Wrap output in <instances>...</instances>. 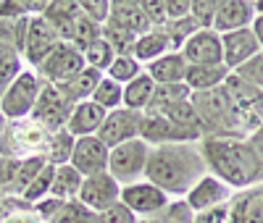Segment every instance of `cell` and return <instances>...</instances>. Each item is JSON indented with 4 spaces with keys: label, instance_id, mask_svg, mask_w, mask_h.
Returning <instances> with one entry per match:
<instances>
[{
    "label": "cell",
    "instance_id": "6da1fadb",
    "mask_svg": "<svg viewBox=\"0 0 263 223\" xmlns=\"http://www.w3.org/2000/svg\"><path fill=\"white\" fill-rule=\"evenodd\" d=\"M197 147L208 173L221 178L227 187L245 192L263 184V160L250 147L248 137H203Z\"/></svg>",
    "mask_w": 263,
    "mask_h": 223
},
{
    "label": "cell",
    "instance_id": "7a4b0ae2",
    "mask_svg": "<svg viewBox=\"0 0 263 223\" xmlns=\"http://www.w3.org/2000/svg\"><path fill=\"white\" fill-rule=\"evenodd\" d=\"M208 176V166L197 145H158L150 147L145 178L166 194L187 197V192Z\"/></svg>",
    "mask_w": 263,
    "mask_h": 223
},
{
    "label": "cell",
    "instance_id": "3957f363",
    "mask_svg": "<svg viewBox=\"0 0 263 223\" xmlns=\"http://www.w3.org/2000/svg\"><path fill=\"white\" fill-rule=\"evenodd\" d=\"M190 103L200 121L203 137H248V126L224 84L208 92H192Z\"/></svg>",
    "mask_w": 263,
    "mask_h": 223
},
{
    "label": "cell",
    "instance_id": "277c9868",
    "mask_svg": "<svg viewBox=\"0 0 263 223\" xmlns=\"http://www.w3.org/2000/svg\"><path fill=\"white\" fill-rule=\"evenodd\" d=\"M50 142V131L37 124L34 118H21V121H8L3 139H0V155L3 158H34V155H45V147Z\"/></svg>",
    "mask_w": 263,
    "mask_h": 223
},
{
    "label": "cell",
    "instance_id": "5b68a950",
    "mask_svg": "<svg viewBox=\"0 0 263 223\" xmlns=\"http://www.w3.org/2000/svg\"><path fill=\"white\" fill-rule=\"evenodd\" d=\"M147 155H150V145L145 139H132V142H124L119 147H111V155H108V173H111L121 187L135 184L145 176Z\"/></svg>",
    "mask_w": 263,
    "mask_h": 223
},
{
    "label": "cell",
    "instance_id": "8992f818",
    "mask_svg": "<svg viewBox=\"0 0 263 223\" xmlns=\"http://www.w3.org/2000/svg\"><path fill=\"white\" fill-rule=\"evenodd\" d=\"M40 89H42V79L37 76V71H21L16 82L6 89L3 100H0V113L8 121L29 118L32 108L40 97Z\"/></svg>",
    "mask_w": 263,
    "mask_h": 223
},
{
    "label": "cell",
    "instance_id": "52a82bcc",
    "mask_svg": "<svg viewBox=\"0 0 263 223\" xmlns=\"http://www.w3.org/2000/svg\"><path fill=\"white\" fill-rule=\"evenodd\" d=\"M84 66H87L84 55L74 48L71 42H58L53 48V53L42 60L34 71H37V76L42 82H48V84H63L71 76H77Z\"/></svg>",
    "mask_w": 263,
    "mask_h": 223
},
{
    "label": "cell",
    "instance_id": "ba28073f",
    "mask_svg": "<svg viewBox=\"0 0 263 223\" xmlns=\"http://www.w3.org/2000/svg\"><path fill=\"white\" fill-rule=\"evenodd\" d=\"M71 103L66 100V95L61 92V89L55 84H48V82H42V89H40V97L32 108V116L37 124H42L50 134L66 129V121H69L71 116Z\"/></svg>",
    "mask_w": 263,
    "mask_h": 223
},
{
    "label": "cell",
    "instance_id": "9c48e42d",
    "mask_svg": "<svg viewBox=\"0 0 263 223\" xmlns=\"http://www.w3.org/2000/svg\"><path fill=\"white\" fill-rule=\"evenodd\" d=\"M224 87H227V92L232 95L239 116H242V121L248 126V137H250L258 126H263V89H258L255 84L245 82L242 76H237V74H229Z\"/></svg>",
    "mask_w": 263,
    "mask_h": 223
},
{
    "label": "cell",
    "instance_id": "30bf717a",
    "mask_svg": "<svg viewBox=\"0 0 263 223\" xmlns=\"http://www.w3.org/2000/svg\"><path fill=\"white\" fill-rule=\"evenodd\" d=\"M140 139H145L150 147H158V145H195V139H203V134L174 124L166 116L145 113Z\"/></svg>",
    "mask_w": 263,
    "mask_h": 223
},
{
    "label": "cell",
    "instance_id": "8fae6325",
    "mask_svg": "<svg viewBox=\"0 0 263 223\" xmlns=\"http://www.w3.org/2000/svg\"><path fill=\"white\" fill-rule=\"evenodd\" d=\"M142 118H145V113H137V110H129V108H116L105 116L98 137L108 145V150L119 147L124 142H132V139H140Z\"/></svg>",
    "mask_w": 263,
    "mask_h": 223
},
{
    "label": "cell",
    "instance_id": "7c38bea8",
    "mask_svg": "<svg viewBox=\"0 0 263 223\" xmlns=\"http://www.w3.org/2000/svg\"><path fill=\"white\" fill-rule=\"evenodd\" d=\"M79 202L87 205L92 213H103L108 208H114L121 202V184L111 173H95V176H87L84 184L79 189Z\"/></svg>",
    "mask_w": 263,
    "mask_h": 223
},
{
    "label": "cell",
    "instance_id": "4fadbf2b",
    "mask_svg": "<svg viewBox=\"0 0 263 223\" xmlns=\"http://www.w3.org/2000/svg\"><path fill=\"white\" fill-rule=\"evenodd\" d=\"M121 202L137 218H147L153 213L163 210L171 199H168V194L163 189H158L156 184H150L147 178H140V181H135V184L121 187Z\"/></svg>",
    "mask_w": 263,
    "mask_h": 223
},
{
    "label": "cell",
    "instance_id": "5bb4252c",
    "mask_svg": "<svg viewBox=\"0 0 263 223\" xmlns=\"http://www.w3.org/2000/svg\"><path fill=\"white\" fill-rule=\"evenodd\" d=\"M58 42H63V39L58 37V32L48 24V21L42 18V16H32L29 18V27H27V37H24L21 55L32 63V69H37V66L53 53V48H55Z\"/></svg>",
    "mask_w": 263,
    "mask_h": 223
},
{
    "label": "cell",
    "instance_id": "9a60e30c",
    "mask_svg": "<svg viewBox=\"0 0 263 223\" xmlns=\"http://www.w3.org/2000/svg\"><path fill=\"white\" fill-rule=\"evenodd\" d=\"M182 55L190 66H221L224 63V45L221 34L213 29H197L184 45Z\"/></svg>",
    "mask_w": 263,
    "mask_h": 223
},
{
    "label": "cell",
    "instance_id": "2e32d148",
    "mask_svg": "<svg viewBox=\"0 0 263 223\" xmlns=\"http://www.w3.org/2000/svg\"><path fill=\"white\" fill-rule=\"evenodd\" d=\"M229 199H232V187H227L221 178L208 173L187 192L184 202L190 205L192 213H205V210H213V208H224Z\"/></svg>",
    "mask_w": 263,
    "mask_h": 223
},
{
    "label": "cell",
    "instance_id": "e0dca14e",
    "mask_svg": "<svg viewBox=\"0 0 263 223\" xmlns=\"http://www.w3.org/2000/svg\"><path fill=\"white\" fill-rule=\"evenodd\" d=\"M108 145L100 137H82L74 145V155H71V166L87 178L95 173H105L108 171Z\"/></svg>",
    "mask_w": 263,
    "mask_h": 223
},
{
    "label": "cell",
    "instance_id": "ac0fdd59",
    "mask_svg": "<svg viewBox=\"0 0 263 223\" xmlns=\"http://www.w3.org/2000/svg\"><path fill=\"white\" fill-rule=\"evenodd\" d=\"M221 45H224V66L232 74L239 69V66H245L250 58H255L260 53V42H258L253 27L221 34Z\"/></svg>",
    "mask_w": 263,
    "mask_h": 223
},
{
    "label": "cell",
    "instance_id": "d6986e66",
    "mask_svg": "<svg viewBox=\"0 0 263 223\" xmlns=\"http://www.w3.org/2000/svg\"><path fill=\"white\" fill-rule=\"evenodd\" d=\"M255 21V8L250 0H221L213 18V32L229 34L237 29H250Z\"/></svg>",
    "mask_w": 263,
    "mask_h": 223
},
{
    "label": "cell",
    "instance_id": "ffe728a7",
    "mask_svg": "<svg viewBox=\"0 0 263 223\" xmlns=\"http://www.w3.org/2000/svg\"><path fill=\"white\" fill-rule=\"evenodd\" d=\"M108 24L135 34V37H142L153 29L150 18L145 16L142 0L140 3H135V0H119V3H111V18H108Z\"/></svg>",
    "mask_w": 263,
    "mask_h": 223
},
{
    "label": "cell",
    "instance_id": "44dd1931",
    "mask_svg": "<svg viewBox=\"0 0 263 223\" xmlns=\"http://www.w3.org/2000/svg\"><path fill=\"white\" fill-rule=\"evenodd\" d=\"M105 110L100 105H95L92 100H84V103H77L71 108V116L66 121V131L71 137L82 139V137H98V131L105 121Z\"/></svg>",
    "mask_w": 263,
    "mask_h": 223
},
{
    "label": "cell",
    "instance_id": "7402d4cb",
    "mask_svg": "<svg viewBox=\"0 0 263 223\" xmlns=\"http://www.w3.org/2000/svg\"><path fill=\"white\" fill-rule=\"evenodd\" d=\"M229 223H263V184L229 199Z\"/></svg>",
    "mask_w": 263,
    "mask_h": 223
},
{
    "label": "cell",
    "instance_id": "603a6c76",
    "mask_svg": "<svg viewBox=\"0 0 263 223\" xmlns=\"http://www.w3.org/2000/svg\"><path fill=\"white\" fill-rule=\"evenodd\" d=\"M187 69H190V63H187V58L182 55V50H168V53L161 55L158 60L147 63L145 74L156 82V84H179V82H184Z\"/></svg>",
    "mask_w": 263,
    "mask_h": 223
},
{
    "label": "cell",
    "instance_id": "cb8c5ba5",
    "mask_svg": "<svg viewBox=\"0 0 263 223\" xmlns=\"http://www.w3.org/2000/svg\"><path fill=\"white\" fill-rule=\"evenodd\" d=\"M103 76H105L103 71H95V69H90V66H84L77 76H71L63 84H55V87L66 95V100H69L71 105H77V103H84V100H90L95 95V89H98Z\"/></svg>",
    "mask_w": 263,
    "mask_h": 223
},
{
    "label": "cell",
    "instance_id": "d4e9b609",
    "mask_svg": "<svg viewBox=\"0 0 263 223\" xmlns=\"http://www.w3.org/2000/svg\"><path fill=\"white\" fill-rule=\"evenodd\" d=\"M79 16H82V8H79L77 0H53V3L45 6V13H42V18L58 32L61 39H66V34L71 32L74 21Z\"/></svg>",
    "mask_w": 263,
    "mask_h": 223
},
{
    "label": "cell",
    "instance_id": "484cf974",
    "mask_svg": "<svg viewBox=\"0 0 263 223\" xmlns=\"http://www.w3.org/2000/svg\"><path fill=\"white\" fill-rule=\"evenodd\" d=\"M229 74L232 71L224 63L221 66H190L187 76H184V84L190 87V92H208V89L221 87L229 79Z\"/></svg>",
    "mask_w": 263,
    "mask_h": 223
},
{
    "label": "cell",
    "instance_id": "4316f807",
    "mask_svg": "<svg viewBox=\"0 0 263 223\" xmlns=\"http://www.w3.org/2000/svg\"><path fill=\"white\" fill-rule=\"evenodd\" d=\"M171 50V42L168 37L163 34V29H150L147 34L137 37L135 42V48H132V58H135L137 63H153V60H158L161 55H166Z\"/></svg>",
    "mask_w": 263,
    "mask_h": 223
},
{
    "label": "cell",
    "instance_id": "83f0119b",
    "mask_svg": "<svg viewBox=\"0 0 263 223\" xmlns=\"http://www.w3.org/2000/svg\"><path fill=\"white\" fill-rule=\"evenodd\" d=\"M153 95H156V82L142 71L137 79L124 84V108L145 113V110L150 108V103H153Z\"/></svg>",
    "mask_w": 263,
    "mask_h": 223
},
{
    "label": "cell",
    "instance_id": "f1b7e54d",
    "mask_svg": "<svg viewBox=\"0 0 263 223\" xmlns=\"http://www.w3.org/2000/svg\"><path fill=\"white\" fill-rule=\"evenodd\" d=\"M84 184V176L71 166H58L55 173H53V187H50V197L55 199H63V202H69V199H77L79 197V189Z\"/></svg>",
    "mask_w": 263,
    "mask_h": 223
},
{
    "label": "cell",
    "instance_id": "f546056e",
    "mask_svg": "<svg viewBox=\"0 0 263 223\" xmlns=\"http://www.w3.org/2000/svg\"><path fill=\"white\" fill-rule=\"evenodd\" d=\"M74 145H77V137H71L66 129H61V131H55V134H50V142H48V147H45V158L50 166H66V163H71V155H74Z\"/></svg>",
    "mask_w": 263,
    "mask_h": 223
},
{
    "label": "cell",
    "instance_id": "4dcf8cb0",
    "mask_svg": "<svg viewBox=\"0 0 263 223\" xmlns=\"http://www.w3.org/2000/svg\"><path fill=\"white\" fill-rule=\"evenodd\" d=\"M100 37H103V27H100V24H95V21H90V18H87V16L82 13V16L74 21L71 32L66 34V39H63V42H71L74 48L84 55V50L90 48L92 42H98Z\"/></svg>",
    "mask_w": 263,
    "mask_h": 223
},
{
    "label": "cell",
    "instance_id": "1f68e13d",
    "mask_svg": "<svg viewBox=\"0 0 263 223\" xmlns=\"http://www.w3.org/2000/svg\"><path fill=\"white\" fill-rule=\"evenodd\" d=\"M18 74H21V53L13 45L0 42V100H3L6 89L16 82Z\"/></svg>",
    "mask_w": 263,
    "mask_h": 223
},
{
    "label": "cell",
    "instance_id": "d6a6232c",
    "mask_svg": "<svg viewBox=\"0 0 263 223\" xmlns=\"http://www.w3.org/2000/svg\"><path fill=\"white\" fill-rule=\"evenodd\" d=\"M90 100L95 105H100L105 113H111V110H116V108H124V87L119 82H114V79L103 76L98 89H95V95Z\"/></svg>",
    "mask_w": 263,
    "mask_h": 223
},
{
    "label": "cell",
    "instance_id": "836d02e7",
    "mask_svg": "<svg viewBox=\"0 0 263 223\" xmlns=\"http://www.w3.org/2000/svg\"><path fill=\"white\" fill-rule=\"evenodd\" d=\"M137 223H195V213L190 210L184 199H177V202H168L163 210L147 218H137Z\"/></svg>",
    "mask_w": 263,
    "mask_h": 223
},
{
    "label": "cell",
    "instance_id": "e575fe53",
    "mask_svg": "<svg viewBox=\"0 0 263 223\" xmlns=\"http://www.w3.org/2000/svg\"><path fill=\"white\" fill-rule=\"evenodd\" d=\"M48 166V160L42 155H34V158H24L18 160V171H16V181H13V197H21L27 192V187L34 181V178L42 173V168Z\"/></svg>",
    "mask_w": 263,
    "mask_h": 223
},
{
    "label": "cell",
    "instance_id": "d590c367",
    "mask_svg": "<svg viewBox=\"0 0 263 223\" xmlns=\"http://www.w3.org/2000/svg\"><path fill=\"white\" fill-rule=\"evenodd\" d=\"M48 223H98V213H92L79 199H69L58 208V213Z\"/></svg>",
    "mask_w": 263,
    "mask_h": 223
},
{
    "label": "cell",
    "instance_id": "8d00e7d4",
    "mask_svg": "<svg viewBox=\"0 0 263 223\" xmlns=\"http://www.w3.org/2000/svg\"><path fill=\"white\" fill-rule=\"evenodd\" d=\"M53 173H55V166H45L42 168V173L34 178V181L27 187V192L21 194V199H24L27 205H37V202H42V199H48L50 197V187H53Z\"/></svg>",
    "mask_w": 263,
    "mask_h": 223
},
{
    "label": "cell",
    "instance_id": "74e56055",
    "mask_svg": "<svg viewBox=\"0 0 263 223\" xmlns=\"http://www.w3.org/2000/svg\"><path fill=\"white\" fill-rule=\"evenodd\" d=\"M114 60H116V50H114L103 37H100L98 42H92L90 48L84 50V63L90 66V69H95V71H103V74H105L108 69H111Z\"/></svg>",
    "mask_w": 263,
    "mask_h": 223
},
{
    "label": "cell",
    "instance_id": "f35d334b",
    "mask_svg": "<svg viewBox=\"0 0 263 223\" xmlns=\"http://www.w3.org/2000/svg\"><path fill=\"white\" fill-rule=\"evenodd\" d=\"M140 74H142V63H137L132 55H116V60L111 63V69L105 71V76H108V79L119 82L121 87H124V84H129L132 79H137Z\"/></svg>",
    "mask_w": 263,
    "mask_h": 223
},
{
    "label": "cell",
    "instance_id": "ab89813d",
    "mask_svg": "<svg viewBox=\"0 0 263 223\" xmlns=\"http://www.w3.org/2000/svg\"><path fill=\"white\" fill-rule=\"evenodd\" d=\"M190 87L184 82L179 84H156V95H153L150 108H158V105H171V103H184L190 100Z\"/></svg>",
    "mask_w": 263,
    "mask_h": 223
},
{
    "label": "cell",
    "instance_id": "60d3db41",
    "mask_svg": "<svg viewBox=\"0 0 263 223\" xmlns=\"http://www.w3.org/2000/svg\"><path fill=\"white\" fill-rule=\"evenodd\" d=\"M218 3H221V0H192L190 16L200 24V29H213V18H216Z\"/></svg>",
    "mask_w": 263,
    "mask_h": 223
},
{
    "label": "cell",
    "instance_id": "b9f144b4",
    "mask_svg": "<svg viewBox=\"0 0 263 223\" xmlns=\"http://www.w3.org/2000/svg\"><path fill=\"white\" fill-rule=\"evenodd\" d=\"M79 8L87 18L100 24V27H105L108 18H111V0H82Z\"/></svg>",
    "mask_w": 263,
    "mask_h": 223
},
{
    "label": "cell",
    "instance_id": "7bdbcfd3",
    "mask_svg": "<svg viewBox=\"0 0 263 223\" xmlns=\"http://www.w3.org/2000/svg\"><path fill=\"white\" fill-rule=\"evenodd\" d=\"M234 74L242 76V79L250 82V84H255L258 89H263V50H260L255 58H250L245 66H239Z\"/></svg>",
    "mask_w": 263,
    "mask_h": 223
},
{
    "label": "cell",
    "instance_id": "ee69618b",
    "mask_svg": "<svg viewBox=\"0 0 263 223\" xmlns=\"http://www.w3.org/2000/svg\"><path fill=\"white\" fill-rule=\"evenodd\" d=\"M98 223H137V215L132 213L124 202H119L114 208L98 213Z\"/></svg>",
    "mask_w": 263,
    "mask_h": 223
},
{
    "label": "cell",
    "instance_id": "f6af8a7d",
    "mask_svg": "<svg viewBox=\"0 0 263 223\" xmlns=\"http://www.w3.org/2000/svg\"><path fill=\"white\" fill-rule=\"evenodd\" d=\"M16 171H18V160L16 158H3L0 155V187L3 194H13V181H16Z\"/></svg>",
    "mask_w": 263,
    "mask_h": 223
},
{
    "label": "cell",
    "instance_id": "bcb514c9",
    "mask_svg": "<svg viewBox=\"0 0 263 223\" xmlns=\"http://www.w3.org/2000/svg\"><path fill=\"white\" fill-rule=\"evenodd\" d=\"M145 16L150 18L153 29H161L166 24V0H142Z\"/></svg>",
    "mask_w": 263,
    "mask_h": 223
},
{
    "label": "cell",
    "instance_id": "7dc6e473",
    "mask_svg": "<svg viewBox=\"0 0 263 223\" xmlns=\"http://www.w3.org/2000/svg\"><path fill=\"white\" fill-rule=\"evenodd\" d=\"M192 8V0H166V21L187 18Z\"/></svg>",
    "mask_w": 263,
    "mask_h": 223
},
{
    "label": "cell",
    "instance_id": "c3c4849f",
    "mask_svg": "<svg viewBox=\"0 0 263 223\" xmlns=\"http://www.w3.org/2000/svg\"><path fill=\"white\" fill-rule=\"evenodd\" d=\"M3 223H42V220H40V215L34 213V208L24 205V208L11 210L8 215H3Z\"/></svg>",
    "mask_w": 263,
    "mask_h": 223
},
{
    "label": "cell",
    "instance_id": "681fc988",
    "mask_svg": "<svg viewBox=\"0 0 263 223\" xmlns=\"http://www.w3.org/2000/svg\"><path fill=\"white\" fill-rule=\"evenodd\" d=\"M248 142H250V147L258 152V158L263 160V126H258L250 137H248Z\"/></svg>",
    "mask_w": 263,
    "mask_h": 223
},
{
    "label": "cell",
    "instance_id": "f907efd6",
    "mask_svg": "<svg viewBox=\"0 0 263 223\" xmlns=\"http://www.w3.org/2000/svg\"><path fill=\"white\" fill-rule=\"evenodd\" d=\"M253 32H255V37H258V42H260V50H263V16H255Z\"/></svg>",
    "mask_w": 263,
    "mask_h": 223
},
{
    "label": "cell",
    "instance_id": "816d5d0a",
    "mask_svg": "<svg viewBox=\"0 0 263 223\" xmlns=\"http://www.w3.org/2000/svg\"><path fill=\"white\" fill-rule=\"evenodd\" d=\"M253 8H255V16H263V0H255Z\"/></svg>",
    "mask_w": 263,
    "mask_h": 223
},
{
    "label": "cell",
    "instance_id": "f5cc1de1",
    "mask_svg": "<svg viewBox=\"0 0 263 223\" xmlns=\"http://www.w3.org/2000/svg\"><path fill=\"white\" fill-rule=\"evenodd\" d=\"M6 124H8V118L0 113V139H3V131H6Z\"/></svg>",
    "mask_w": 263,
    "mask_h": 223
},
{
    "label": "cell",
    "instance_id": "db71d44e",
    "mask_svg": "<svg viewBox=\"0 0 263 223\" xmlns=\"http://www.w3.org/2000/svg\"><path fill=\"white\" fill-rule=\"evenodd\" d=\"M3 197H6V194H3V187H0V199H3Z\"/></svg>",
    "mask_w": 263,
    "mask_h": 223
}]
</instances>
